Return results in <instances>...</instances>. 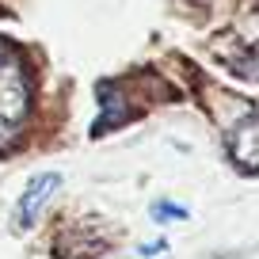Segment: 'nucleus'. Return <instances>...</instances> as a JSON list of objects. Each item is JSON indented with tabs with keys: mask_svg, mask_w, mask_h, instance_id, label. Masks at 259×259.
Masks as SVG:
<instances>
[{
	"mask_svg": "<svg viewBox=\"0 0 259 259\" xmlns=\"http://www.w3.org/2000/svg\"><path fill=\"white\" fill-rule=\"evenodd\" d=\"M156 251H168V240H153L149 248H141V255H156Z\"/></svg>",
	"mask_w": 259,
	"mask_h": 259,
	"instance_id": "7",
	"label": "nucleus"
},
{
	"mask_svg": "<svg viewBox=\"0 0 259 259\" xmlns=\"http://www.w3.org/2000/svg\"><path fill=\"white\" fill-rule=\"evenodd\" d=\"M225 149L240 171H259V111H244V118L229 126Z\"/></svg>",
	"mask_w": 259,
	"mask_h": 259,
	"instance_id": "2",
	"label": "nucleus"
},
{
	"mask_svg": "<svg viewBox=\"0 0 259 259\" xmlns=\"http://www.w3.org/2000/svg\"><path fill=\"white\" fill-rule=\"evenodd\" d=\"M153 218H191V213H187V206H176V202H156L153 206Z\"/></svg>",
	"mask_w": 259,
	"mask_h": 259,
	"instance_id": "6",
	"label": "nucleus"
},
{
	"mask_svg": "<svg viewBox=\"0 0 259 259\" xmlns=\"http://www.w3.org/2000/svg\"><path fill=\"white\" fill-rule=\"evenodd\" d=\"M130 122V103L118 84H99V118L92 122V138H103L107 130H118Z\"/></svg>",
	"mask_w": 259,
	"mask_h": 259,
	"instance_id": "4",
	"label": "nucleus"
},
{
	"mask_svg": "<svg viewBox=\"0 0 259 259\" xmlns=\"http://www.w3.org/2000/svg\"><path fill=\"white\" fill-rule=\"evenodd\" d=\"M34 107V84L27 61L8 38H0V145H8L23 134Z\"/></svg>",
	"mask_w": 259,
	"mask_h": 259,
	"instance_id": "1",
	"label": "nucleus"
},
{
	"mask_svg": "<svg viewBox=\"0 0 259 259\" xmlns=\"http://www.w3.org/2000/svg\"><path fill=\"white\" fill-rule=\"evenodd\" d=\"M233 69L240 76H248V80H259V46H251L240 57H233Z\"/></svg>",
	"mask_w": 259,
	"mask_h": 259,
	"instance_id": "5",
	"label": "nucleus"
},
{
	"mask_svg": "<svg viewBox=\"0 0 259 259\" xmlns=\"http://www.w3.org/2000/svg\"><path fill=\"white\" fill-rule=\"evenodd\" d=\"M57 187H61V176H57V171H38V176L27 183L23 198H19V206H16V229H31L34 221H38V213L46 210V202L54 198Z\"/></svg>",
	"mask_w": 259,
	"mask_h": 259,
	"instance_id": "3",
	"label": "nucleus"
}]
</instances>
